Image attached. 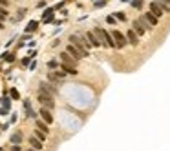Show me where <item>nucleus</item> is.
Masks as SVG:
<instances>
[{"instance_id":"obj_28","label":"nucleus","mask_w":170,"mask_h":151,"mask_svg":"<svg viewBox=\"0 0 170 151\" xmlns=\"http://www.w3.org/2000/svg\"><path fill=\"white\" fill-rule=\"evenodd\" d=\"M31 58H33L31 55H29V57H26V58H22V66H24V67H26V66H29V60H31Z\"/></svg>"},{"instance_id":"obj_19","label":"nucleus","mask_w":170,"mask_h":151,"mask_svg":"<svg viewBox=\"0 0 170 151\" xmlns=\"http://www.w3.org/2000/svg\"><path fill=\"white\" fill-rule=\"evenodd\" d=\"M156 2L161 4V7H163L165 13H170V0H156Z\"/></svg>"},{"instance_id":"obj_31","label":"nucleus","mask_w":170,"mask_h":151,"mask_svg":"<svg viewBox=\"0 0 170 151\" xmlns=\"http://www.w3.org/2000/svg\"><path fill=\"white\" fill-rule=\"evenodd\" d=\"M106 22H108V24H115V16H108Z\"/></svg>"},{"instance_id":"obj_11","label":"nucleus","mask_w":170,"mask_h":151,"mask_svg":"<svg viewBox=\"0 0 170 151\" xmlns=\"http://www.w3.org/2000/svg\"><path fill=\"white\" fill-rule=\"evenodd\" d=\"M53 13H55V9L48 7V9L42 13V22H44V24H51V22H53Z\"/></svg>"},{"instance_id":"obj_3","label":"nucleus","mask_w":170,"mask_h":151,"mask_svg":"<svg viewBox=\"0 0 170 151\" xmlns=\"http://www.w3.org/2000/svg\"><path fill=\"white\" fill-rule=\"evenodd\" d=\"M9 109H11V95L5 93V95L0 98V115H2V117L9 115Z\"/></svg>"},{"instance_id":"obj_33","label":"nucleus","mask_w":170,"mask_h":151,"mask_svg":"<svg viewBox=\"0 0 170 151\" xmlns=\"http://www.w3.org/2000/svg\"><path fill=\"white\" fill-rule=\"evenodd\" d=\"M24 108L29 109V108H31V102H29V100H24Z\"/></svg>"},{"instance_id":"obj_30","label":"nucleus","mask_w":170,"mask_h":151,"mask_svg":"<svg viewBox=\"0 0 170 151\" xmlns=\"http://www.w3.org/2000/svg\"><path fill=\"white\" fill-rule=\"evenodd\" d=\"M114 16H115L117 20H126V16H125V13H115Z\"/></svg>"},{"instance_id":"obj_40","label":"nucleus","mask_w":170,"mask_h":151,"mask_svg":"<svg viewBox=\"0 0 170 151\" xmlns=\"http://www.w3.org/2000/svg\"><path fill=\"white\" fill-rule=\"evenodd\" d=\"M0 128H2V126H0Z\"/></svg>"},{"instance_id":"obj_8","label":"nucleus","mask_w":170,"mask_h":151,"mask_svg":"<svg viewBox=\"0 0 170 151\" xmlns=\"http://www.w3.org/2000/svg\"><path fill=\"white\" fill-rule=\"evenodd\" d=\"M150 11H152L157 18L165 13V11H163V7H161V4H159V2H156V0H152V2H150Z\"/></svg>"},{"instance_id":"obj_14","label":"nucleus","mask_w":170,"mask_h":151,"mask_svg":"<svg viewBox=\"0 0 170 151\" xmlns=\"http://www.w3.org/2000/svg\"><path fill=\"white\" fill-rule=\"evenodd\" d=\"M59 69H64V73H68V75H77V67L71 64H66V62H60Z\"/></svg>"},{"instance_id":"obj_16","label":"nucleus","mask_w":170,"mask_h":151,"mask_svg":"<svg viewBox=\"0 0 170 151\" xmlns=\"http://www.w3.org/2000/svg\"><path fill=\"white\" fill-rule=\"evenodd\" d=\"M60 58H62V62H66V64H71V66H77V60L68 53V51H64V53H60Z\"/></svg>"},{"instance_id":"obj_34","label":"nucleus","mask_w":170,"mask_h":151,"mask_svg":"<svg viewBox=\"0 0 170 151\" xmlns=\"http://www.w3.org/2000/svg\"><path fill=\"white\" fill-rule=\"evenodd\" d=\"M62 5H64V2H60V4H57V5H55V7H53V9H55V11H59V9H60V7H62Z\"/></svg>"},{"instance_id":"obj_24","label":"nucleus","mask_w":170,"mask_h":151,"mask_svg":"<svg viewBox=\"0 0 170 151\" xmlns=\"http://www.w3.org/2000/svg\"><path fill=\"white\" fill-rule=\"evenodd\" d=\"M48 67H49V69H57V67H60V62H57V60H49V62H48Z\"/></svg>"},{"instance_id":"obj_21","label":"nucleus","mask_w":170,"mask_h":151,"mask_svg":"<svg viewBox=\"0 0 170 151\" xmlns=\"http://www.w3.org/2000/svg\"><path fill=\"white\" fill-rule=\"evenodd\" d=\"M37 26H38V24H37L35 20H31V22H29V24L26 26V33H33V31L37 29Z\"/></svg>"},{"instance_id":"obj_35","label":"nucleus","mask_w":170,"mask_h":151,"mask_svg":"<svg viewBox=\"0 0 170 151\" xmlns=\"http://www.w3.org/2000/svg\"><path fill=\"white\" fill-rule=\"evenodd\" d=\"M37 7H38V9H40V7H46V2H38V4H37Z\"/></svg>"},{"instance_id":"obj_4","label":"nucleus","mask_w":170,"mask_h":151,"mask_svg":"<svg viewBox=\"0 0 170 151\" xmlns=\"http://www.w3.org/2000/svg\"><path fill=\"white\" fill-rule=\"evenodd\" d=\"M112 36H114V40H115V44H117V47L121 49V47H125L126 44H128V38H126V35H123L121 31H112Z\"/></svg>"},{"instance_id":"obj_10","label":"nucleus","mask_w":170,"mask_h":151,"mask_svg":"<svg viewBox=\"0 0 170 151\" xmlns=\"http://www.w3.org/2000/svg\"><path fill=\"white\" fill-rule=\"evenodd\" d=\"M66 51H68V53H70V55H71V57H73V58H75L77 62H79V60L82 58V53H81V51H79V49H77V47H75L73 44H70V46L66 47Z\"/></svg>"},{"instance_id":"obj_6","label":"nucleus","mask_w":170,"mask_h":151,"mask_svg":"<svg viewBox=\"0 0 170 151\" xmlns=\"http://www.w3.org/2000/svg\"><path fill=\"white\" fill-rule=\"evenodd\" d=\"M62 78H64V73H60V71H57V73L49 71V73H48V80H49V82H53L55 86H59V84L62 82Z\"/></svg>"},{"instance_id":"obj_9","label":"nucleus","mask_w":170,"mask_h":151,"mask_svg":"<svg viewBox=\"0 0 170 151\" xmlns=\"http://www.w3.org/2000/svg\"><path fill=\"white\" fill-rule=\"evenodd\" d=\"M132 29H134V31H136V33H137V35H139V36H143V35H145V33H146V29H145V27H143V24H141V22H139V18H136V20H134V22H132Z\"/></svg>"},{"instance_id":"obj_18","label":"nucleus","mask_w":170,"mask_h":151,"mask_svg":"<svg viewBox=\"0 0 170 151\" xmlns=\"http://www.w3.org/2000/svg\"><path fill=\"white\" fill-rule=\"evenodd\" d=\"M22 142V133L16 131L15 135H11V144H20Z\"/></svg>"},{"instance_id":"obj_36","label":"nucleus","mask_w":170,"mask_h":151,"mask_svg":"<svg viewBox=\"0 0 170 151\" xmlns=\"http://www.w3.org/2000/svg\"><path fill=\"white\" fill-rule=\"evenodd\" d=\"M35 67H37V62H31V64H29V69H31V71H33V69H35Z\"/></svg>"},{"instance_id":"obj_5","label":"nucleus","mask_w":170,"mask_h":151,"mask_svg":"<svg viewBox=\"0 0 170 151\" xmlns=\"http://www.w3.org/2000/svg\"><path fill=\"white\" fill-rule=\"evenodd\" d=\"M86 38H88V42H90L93 47H101V46H103V42H101L99 36L95 35V31H88V33H86Z\"/></svg>"},{"instance_id":"obj_2","label":"nucleus","mask_w":170,"mask_h":151,"mask_svg":"<svg viewBox=\"0 0 170 151\" xmlns=\"http://www.w3.org/2000/svg\"><path fill=\"white\" fill-rule=\"evenodd\" d=\"M70 44H73V46H75V47L82 53V57H88V55H90L88 47L84 46V42L81 40V36H79V35H71V36H70Z\"/></svg>"},{"instance_id":"obj_13","label":"nucleus","mask_w":170,"mask_h":151,"mask_svg":"<svg viewBox=\"0 0 170 151\" xmlns=\"http://www.w3.org/2000/svg\"><path fill=\"white\" fill-rule=\"evenodd\" d=\"M126 38H128V42H130L132 46H137V44H139V35H137L134 29H130V31L126 33Z\"/></svg>"},{"instance_id":"obj_12","label":"nucleus","mask_w":170,"mask_h":151,"mask_svg":"<svg viewBox=\"0 0 170 151\" xmlns=\"http://www.w3.org/2000/svg\"><path fill=\"white\" fill-rule=\"evenodd\" d=\"M38 113H40V118H42V120H46L48 124H51V122H53V117H51V113H49V109H48V108H44V106H42Z\"/></svg>"},{"instance_id":"obj_1","label":"nucleus","mask_w":170,"mask_h":151,"mask_svg":"<svg viewBox=\"0 0 170 151\" xmlns=\"http://www.w3.org/2000/svg\"><path fill=\"white\" fill-rule=\"evenodd\" d=\"M37 100H38L44 108H48V109H51V108L55 106V102H53V95L48 93V91L42 89V88H38V97H37Z\"/></svg>"},{"instance_id":"obj_20","label":"nucleus","mask_w":170,"mask_h":151,"mask_svg":"<svg viewBox=\"0 0 170 151\" xmlns=\"http://www.w3.org/2000/svg\"><path fill=\"white\" fill-rule=\"evenodd\" d=\"M139 22L143 24V27H145V29H152V27H154V26H152V24L145 18V15H143V16H139Z\"/></svg>"},{"instance_id":"obj_39","label":"nucleus","mask_w":170,"mask_h":151,"mask_svg":"<svg viewBox=\"0 0 170 151\" xmlns=\"http://www.w3.org/2000/svg\"><path fill=\"white\" fill-rule=\"evenodd\" d=\"M0 151H4V149H2V148H0Z\"/></svg>"},{"instance_id":"obj_27","label":"nucleus","mask_w":170,"mask_h":151,"mask_svg":"<svg viewBox=\"0 0 170 151\" xmlns=\"http://www.w3.org/2000/svg\"><path fill=\"white\" fill-rule=\"evenodd\" d=\"M141 5H143V0H132V7L141 9Z\"/></svg>"},{"instance_id":"obj_17","label":"nucleus","mask_w":170,"mask_h":151,"mask_svg":"<svg viewBox=\"0 0 170 151\" xmlns=\"http://www.w3.org/2000/svg\"><path fill=\"white\" fill-rule=\"evenodd\" d=\"M145 18H146L152 26H157V16H156L152 11H146V13H145Z\"/></svg>"},{"instance_id":"obj_23","label":"nucleus","mask_w":170,"mask_h":151,"mask_svg":"<svg viewBox=\"0 0 170 151\" xmlns=\"http://www.w3.org/2000/svg\"><path fill=\"white\" fill-rule=\"evenodd\" d=\"M2 58H4L5 62H15V55H11V53H4Z\"/></svg>"},{"instance_id":"obj_29","label":"nucleus","mask_w":170,"mask_h":151,"mask_svg":"<svg viewBox=\"0 0 170 151\" xmlns=\"http://www.w3.org/2000/svg\"><path fill=\"white\" fill-rule=\"evenodd\" d=\"M106 5V0H97L95 2V7H104Z\"/></svg>"},{"instance_id":"obj_15","label":"nucleus","mask_w":170,"mask_h":151,"mask_svg":"<svg viewBox=\"0 0 170 151\" xmlns=\"http://www.w3.org/2000/svg\"><path fill=\"white\" fill-rule=\"evenodd\" d=\"M29 146H31V148H35V149H38V151H40L44 144H42V140H40V139H37L35 135H31V137H29Z\"/></svg>"},{"instance_id":"obj_22","label":"nucleus","mask_w":170,"mask_h":151,"mask_svg":"<svg viewBox=\"0 0 170 151\" xmlns=\"http://www.w3.org/2000/svg\"><path fill=\"white\" fill-rule=\"evenodd\" d=\"M26 11H27V9H18V15H16V16H13V22L22 20V18H24V15H26Z\"/></svg>"},{"instance_id":"obj_7","label":"nucleus","mask_w":170,"mask_h":151,"mask_svg":"<svg viewBox=\"0 0 170 151\" xmlns=\"http://www.w3.org/2000/svg\"><path fill=\"white\" fill-rule=\"evenodd\" d=\"M38 88H42V89H46L48 93H51L53 97H57L59 95V89H57V86L53 84V82H40V86Z\"/></svg>"},{"instance_id":"obj_26","label":"nucleus","mask_w":170,"mask_h":151,"mask_svg":"<svg viewBox=\"0 0 170 151\" xmlns=\"http://www.w3.org/2000/svg\"><path fill=\"white\" fill-rule=\"evenodd\" d=\"M26 111H27V113H26V117H27V118H37V113H35L31 108H29V109H26Z\"/></svg>"},{"instance_id":"obj_25","label":"nucleus","mask_w":170,"mask_h":151,"mask_svg":"<svg viewBox=\"0 0 170 151\" xmlns=\"http://www.w3.org/2000/svg\"><path fill=\"white\" fill-rule=\"evenodd\" d=\"M9 95H11V98H15V100H18V98H20V93H18L15 88H13V89H9Z\"/></svg>"},{"instance_id":"obj_32","label":"nucleus","mask_w":170,"mask_h":151,"mask_svg":"<svg viewBox=\"0 0 170 151\" xmlns=\"http://www.w3.org/2000/svg\"><path fill=\"white\" fill-rule=\"evenodd\" d=\"M11 151H20V146H18V144H13V146H11Z\"/></svg>"},{"instance_id":"obj_38","label":"nucleus","mask_w":170,"mask_h":151,"mask_svg":"<svg viewBox=\"0 0 170 151\" xmlns=\"http://www.w3.org/2000/svg\"><path fill=\"white\" fill-rule=\"evenodd\" d=\"M27 151H38V149H35V148H29V149H27Z\"/></svg>"},{"instance_id":"obj_37","label":"nucleus","mask_w":170,"mask_h":151,"mask_svg":"<svg viewBox=\"0 0 170 151\" xmlns=\"http://www.w3.org/2000/svg\"><path fill=\"white\" fill-rule=\"evenodd\" d=\"M0 4H2V5H5V7H7V5H9V0H0Z\"/></svg>"}]
</instances>
